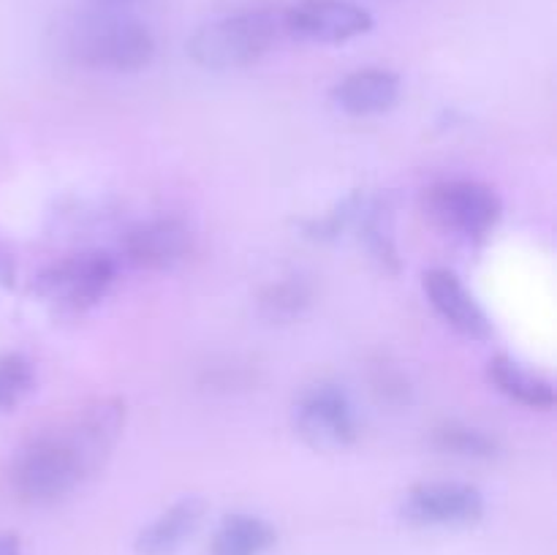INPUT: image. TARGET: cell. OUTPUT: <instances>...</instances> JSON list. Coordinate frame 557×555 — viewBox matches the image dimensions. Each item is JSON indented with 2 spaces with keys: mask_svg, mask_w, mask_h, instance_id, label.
<instances>
[{
  "mask_svg": "<svg viewBox=\"0 0 557 555\" xmlns=\"http://www.w3.org/2000/svg\"><path fill=\"white\" fill-rule=\"evenodd\" d=\"M123 424L125 403L109 397L33 433L11 452L5 468L14 498L27 506H54L74 495L112 455Z\"/></svg>",
  "mask_w": 557,
  "mask_h": 555,
  "instance_id": "6da1fadb",
  "label": "cell"
},
{
  "mask_svg": "<svg viewBox=\"0 0 557 555\" xmlns=\"http://www.w3.org/2000/svg\"><path fill=\"white\" fill-rule=\"evenodd\" d=\"M60 52L71 63L109 74H139L156 60L150 27L123 9H92L71 14L58 30Z\"/></svg>",
  "mask_w": 557,
  "mask_h": 555,
  "instance_id": "7a4b0ae2",
  "label": "cell"
},
{
  "mask_svg": "<svg viewBox=\"0 0 557 555\" xmlns=\"http://www.w3.org/2000/svg\"><path fill=\"white\" fill-rule=\"evenodd\" d=\"M281 33V14L272 9H245L201 25L190 36L188 54L205 71L248 69L275 47Z\"/></svg>",
  "mask_w": 557,
  "mask_h": 555,
  "instance_id": "3957f363",
  "label": "cell"
},
{
  "mask_svg": "<svg viewBox=\"0 0 557 555\" xmlns=\"http://www.w3.org/2000/svg\"><path fill=\"white\" fill-rule=\"evenodd\" d=\"M117 254L85 250L44 267L30 281V294L60 316H79L96 308L120 278Z\"/></svg>",
  "mask_w": 557,
  "mask_h": 555,
  "instance_id": "277c9868",
  "label": "cell"
},
{
  "mask_svg": "<svg viewBox=\"0 0 557 555\" xmlns=\"http://www.w3.org/2000/svg\"><path fill=\"white\" fill-rule=\"evenodd\" d=\"M424 207L444 232L466 243L487 239L504 215L500 196L476 180H441L428 190Z\"/></svg>",
  "mask_w": 557,
  "mask_h": 555,
  "instance_id": "5b68a950",
  "label": "cell"
},
{
  "mask_svg": "<svg viewBox=\"0 0 557 555\" xmlns=\"http://www.w3.org/2000/svg\"><path fill=\"white\" fill-rule=\"evenodd\" d=\"M292 419L297 435L310 449H346L359 439L357 406L351 395L332 381H319L299 392Z\"/></svg>",
  "mask_w": 557,
  "mask_h": 555,
  "instance_id": "8992f818",
  "label": "cell"
},
{
  "mask_svg": "<svg viewBox=\"0 0 557 555\" xmlns=\"http://www.w3.org/2000/svg\"><path fill=\"white\" fill-rule=\"evenodd\" d=\"M194 250V232L183 218L152 215L125 229L117 259L134 270L172 272L185 264Z\"/></svg>",
  "mask_w": 557,
  "mask_h": 555,
  "instance_id": "52a82bcc",
  "label": "cell"
},
{
  "mask_svg": "<svg viewBox=\"0 0 557 555\" xmlns=\"http://www.w3.org/2000/svg\"><path fill=\"white\" fill-rule=\"evenodd\" d=\"M484 511V493L468 482H422L400 501V517L417 528H471Z\"/></svg>",
  "mask_w": 557,
  "mask_h": 555,
  "instance_id": "ba28073f",
  "label": "cell"
},
{
  "mask_svg": "<svg viewBox=\"0 0 557 555\" xmlns=\"http://www.w3.org/2000/svg\"><path fill=\"white\" fill-rule=\"evenodd\" d=\"M283 16V33L305 44H346L373 30L368 9L348 0H299Z\"/></svg>",
  "mask_w": 557,
  "mask_h": 555,
  "instance_id": "9c48e42d",
  "label": "cell"
},
{
  "mask_svg": "<svg viewBox=\"0 0 557 555\" xmlns=\"http://www.w3.org/2000/svg\"><path fill=\"white\" fill-rule=\"evenodd\" d=\"M424 297H428L430 308L457 332V335L468 337V341H490L495 332L493 319L476 294L466 286L460 275L449 267H433L422 275Z\"/></svg>",
  "mask_w": 557,
  "mask_h": 555,
  "instance_id": "30bf717a",
  "label": "cell"
},
{
  "mask_svg": "<svg viewBox=\"0 0 557 555\" xmlns=\"http://www.w3.org/2000/svg\"><path fill=\"white\" fill-rule=\"evenodd\" d=\"M403 92V82L389 69H359L335 82L330 90L332 103L351 118H375L397 107Z\"/></svg>",
  "mask_w": 557,
  "mask_h": 555,
  "instance_id": "8fae6325",
  "label": "cell"
},
{
  "mask_svg": "<svg viewBox=\"0 0 557 555\" xmlns=\"http://www.w3.org/2000/svg\"><path fill=\"white\" fill-rule=\"evenodd\" d=\"M207 504L199 495H185L136 533V555H174L194 539L205 522Z\"/></svg>",
  "mask_w": 557,
  "mask_h": 555,
  "instance_id": "7c38bea8",
  "label": "cell"
},
{
  "mask_svg": "<svg viewBox=\"0 0 557 555\" xmlns=\"http://www.w3.org/2000/svg\"><path fill=\"white\" fill-rule=\"evenodd\" d=\"M487 381L500 395L509 397L511 403H520V406L549 411L557 403L555 381L539 370L528 368L520 359L509 357V354H498V357L490 359Z\"/></svg>",
  "mask_w": 557,
  "mask_h": 555,
  "instance_id": "4fadbf2b",
  "label": "cell"
},
{
  "mask_svg": "<svg viewBox=\"0 0 557 555\" xmlns=\"http://www.w3.org/2000/svg\"><path fill=\"white\" fill-rule=\"evenodd\" d=\"M275 542L277 531L264 517L232 511L218 522L210 555H264L275 547Z\"/></svg>",
  "mask_w": 557,
  "mask_h": 555,
  "instance_id": "5bb4252c",
  "label": "cell"
},
{
  "mask_svg": "<svg viewBox=\"0 0 557 555\" xmlns=\"http://www.w3.org/2000/svg\"><path fill=\"white\" fill-rule=\"evenodd\" d=\"M430 444H433V449H438L441 455L476 462H490L495 460V457H500V452H504V446H500V441L495 439L493 433L466 422L438 424V428L433 430V435H430Z\"/></svg>",
  "mask_w": 557,
  "mask_h": 555,
  "instance_id": "9a60e30c",
  "label": "cell"
},
{
  "mask_svg": "<svg viewBox=\"0 0 557 555\" xmlns=\"http://www.w3.org/2000/svg\"><path fill=\"white\" fill-rule=\"evenodd\" d=\"M313 303V286L308 278L288 275L272 283L259 299L261 316L270 321H294L305 313Z\"/></svg>",
  "mask_w": 557,
  "mask_h": 555,
  "instance_id": "2e32d148",
  "label": "cell"
},
{
  "mask_svg": "<svg viewBox=\"0 0 557 555\" xmlns=\"http://www.w3.org/2000/svg\"><path fill=\"white\" fill-rule=\"evenodd\" d=\"M36 386V365L27 354H0V417L14 411Z\"/></svg>",
  "mask_w": 557,
  "mask_h": 555,
  "instance_id": "e0dca14e",
  "label": "cell"
},
{
  "mask_svg": "<svg viewBox=\"0 0 557 555\" xmlns=\"http://www.w3.org/2000/svg\"><path fill=\"white\" fill-rule=\"evenodd\" d=\"M14 278H16V264L5 250H0V294L9 292L14 286Z\"/></svg>",
  "mask_w": 557,
  "mask_h": 555,
  "instance_id": "ac0fdd59",
  "label": "cell"
},
{
  "mask_svg": "<svg viewBox=\"0 0 557 555\" xmlns=\"http://www.w3.org/2000/svg\"><path fill=\"white\" fill-rule=\"evenodd\" d=\"M0 555H22V542L14 533H0Z\"/></svg>",
  "mask_w": 557,
  "mask_h": 555,
  "instance_id": "d6986e66",
  "label": "cell"
},
{
  "mask_svg": "<svg viewBox=\"0 0 557 555\" xmlns=\"http://www.w3.org/2000/svg\"><path fill=\"white\" fill-rule=\"evenodd\" d=\"M87 3L98 5V9H125V5L136 3V0H87Z\"/></svg>",
  "mask_w": 557,
  "mask_h": 555,
  "instance_id": "ffe728a7",
  "label": "cell"
}]
</instances>
